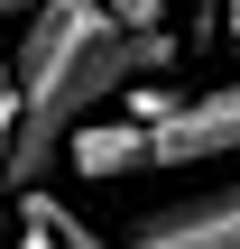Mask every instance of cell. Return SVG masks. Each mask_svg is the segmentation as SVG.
Returning a JSON list of instances; mask_svg holds the SVG:
<instances>
[{"label": "cell", "instance_id": "obj_4", "mask_svg": "<svg viewBox=\"0 0 240 249\" xmlns=\"http://www.w3.org/2000/svg\"><path fill=\"white\" fill-rule=\"evenodd\" d=\"M65 157H74V176H92V185L139 176V166H148V129H139V120H92V129H83Z\"/></svg>", "mask_w": 240, "mask_h": 249}, {"label": "cell", "instance_id": "obj_8", "mask_svg": "<svg viewBox=\"0 0 240 249\" xmlns=\"http://www.w3.org/2000/svg\"><path fill=\"white\" fill-rule=\"evenodd\" d=\"M18 249H55V231H46V213H37V203H18Z\"/></svg>", "mask_w": 240, "mask_h": 249}, {"label": "cell", "instance_id": "obj_5", "mask_svg": "<svg viewBox=\"0 0 240 249\" xmlns=\"http://www.w3.org/2000/svg\"><path fill=\"white\" fill-rule=\"evenodd\" d=\"M18 203H37V213H46V231H55V249H120V240H102V231H92V222H83L74 203H55V194H18Z\"/></svg>", "mask_w": 240, "mask_h": 249}, {"label": "cell", "instance_id": "obj_6", "mask_svg": "<svg viewBox=\"0 0 240 249\" xmlns=\"http://www.w3.org/2000/svg\"><path fill=\"white\" fill-rule=\"evenodd\" d=\"M9 148H18V74L0 65V185H9Z\"/></svg>", "mask_w": 240, "mask_h": 249}, {"label": "cell", "instance_id": "obj_1", "mask_svg": "<svg viewBox=\"0 0 240 249\" xmlns=\"http://www.w3.org/2000/svg\"><path fill=\"white\" fill-rule=\"evenodd\" d=\"M176 65V37H129L102 0H37L28 28H18V148H9V185L37 194L55 176V157L102 120V102L129 83V74H166Z\"/></svg>", "mask_w": 240, "mask_h": 249}, {"label": "cell", "instance_id": "obj_3", "mask_svg": "<svg viewBox=\"0 0 240 249\" xmlns=\"http://www.w3.org/2000/svg\"><path fill=\"white\" fill-rule=\"evenodd\" d=\"M148 166L166 176H203V166H240V83L185 92L157 129H148Z\"/></svg>", "mask_w": 240, "mask_h": 249}, {"label": "cell", "instance_id": "obj_7", "mask_svg": "<svg viewBox=\"0 0 240 249\" xmlns=\"http://www.w3.org/2000/svg\"><path fill=\"white\" fill-rule=\"evenodd\" d=\"M102 9H111L129 37H157V18H166V0H102Z\"/></svg>", "mask_w": 240, "mask_h": 249}, {"label": "cell", "instance_id": "obj_2", "mask_svg": "<svg viewBox=\"0 0 240 249\" xmlns=\"http://www.w3.org/2000/svg\"><path fill=\"white\" fill-rule=\"evenodd\" d=\"M120 249H240V166H203L194 185L139 203Z\"/></svg>", "mask_w": 240, "mask_h": 249}, {"label": "cell", "instance_id": "obj_9", "mask_svg": "<svg viewBox=\"0 0 240 249\" xmlns=\"http://www.w3.org/2000/svg\"><path fill=\"white\" fill-rule=\"evenodd\" d=\"M0 249H18V213H0Z\"/></svg>", "mask_w": 240, "mask_h": 249}]
</instances>
